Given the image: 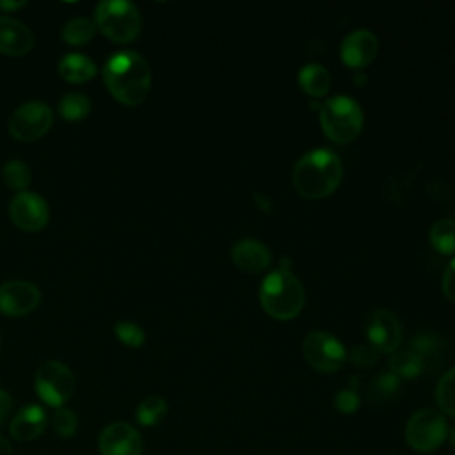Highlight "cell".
I'll use <instances>...</instances> for the list:
<instances>
[{
	"instance_id": "obj_22",
	"label": "cell",
	"mask_w": 455,
	"mask_h": 455,
	"mask_svg": "<svg viewBox=\"0 0 455 455\" xmlns=\"http://www.w3.org/2000/svg\"><path fill=\"white\" fill-rule=\"evenodd\" d=\"M389 370L396 377L414 379L425 370V363L414 350H407V352H398L391 355Z\"/></svg>"
},
{
	"instance_id": "obj_16",
	"label": "cell",
	"mask_w": 455,
	"mask_h": 455,
	"mask_svg": "<svg viewBox=\"0 0 455 455\" xmlns=\"http://www.w3.org/2000/svg\"><path fill=\"white\" fill-rule=\"evenodd\" d=\"M34 46L30 28L16 18L0 16V53L7 57H23Z\"/></svg>"
},
{
	"instance_id": "obj_37",
	"label": "cell",
	"mask_w": 455,
	"mask_h": 455,
	"mask_svg": "<svg viewBox=\"0 0 455 455\" xmlns=\"http://www.w3.org/2000/svg\"><path fill=\"white\" fill-rule=\"evenodd\" d=\"M0 354H2V339H0Z\"/></svg>"
},
{
	"instance_id": "obj_2",
	"label": "cell",
	"mask_w": 455,
	"mask_h": 455,
	"mask_svg": "<svg viewBox=\"0 0 455 455\" xmlns=\"http://www.w3.org/2000/svg\"><path fill=\"white\" fill-rule=\"evenodd\" d=\"M343 176V167L338 155L320 148L302 155L291 172L295 190L306 199H322L332 194Z\"/></svg>"
},
{
	"instance_id": "obj_10",
	"label": "cell",
	"mask_w": 455,
	"mask_h": 455,
	"mask_svg": "<svg viewBox=\"0 0 455 455\" xmlns=\"http://www.w3.org/2000/svg\"><path fill=\"white\" fill-rule=\"evenodd\" d=\"M9 217L23 231H39L48 224L50 210L46 201L34 192H18L9 203Z\"/></svg>"
},
{
	"instance_id": "obj_13",
	"label": "cell",
	"mask_w": 455,
	"mask_h": 455,
	"mask_svg": "<svg viewBox=\"0 0 455 455\" xmlns=\"http://www.w3.org/2000/svg\"><path fill=\"white\" fill-rule=\"evenodd\" d=\"M366 336L377 352L391 354L402 341V327L391 311L377 309L366 320Z\"/></svg>"
},
{
	"instance_id": "obj_24",
	"label": "cell",
	"mask_w": 455,
	"mask_h": 455,
	"mask_svg": "<svg viewBox=\"0 0 455 455\" xmlns=\"http://www.w3.org/2000/svg\"><path fill=\"white\" fill-rule=\"evenodd\" d=\"M91 112V101L85 94L69 92L59 101V114L66 121H82Z\"/></svg>"
},
{
	"instance_id": "obj_1",
	"label": "cell",
	"mask_w": 455,
	"mask_h": 455,
	"mask_svg": "<svg viewBox=\"0 0 455 455\" xmlns=\"http://www.w3.org/2000/svg\"><path fill=\"white\" fill-rule=\"evenodd\" d=\"M103 82L119 103L139 105L149 92L151 69L140 53L132 50L117 52L103 66Z\"/></svg>"
},
{
	"instance_id": "obj_17",
	"label": "cell",
	"mask_w": 455,
	"mask_h": 455,
	"mask_svg": "<svg viewBox=\"0 0 455 455\" xmlns=\"http://www.w3.org/2000/svg\"><path fill=\"white\" fill-rule=\"evenodd\" d=\"M231 259L240 270L252 272V274L267 270L272 263V256L267 245H263L254 238L238 240L231 247Z\"/></svg>"
},
{
	"instance_id": "obj_5",
	"label": "cell",
	"mask_w": 455,
	"mask_h": 455,
	"mask_svg": "<svg viewBox=\"0 0 455 455\" xmlns=\"http://www.w3.org/2000/svg\"><path fill=\"white\" fill-rule=\"evenodd\" d=\"M323 133L338 144L352 142L363 128V110L350 96H332L320 107Z\"/></svg>"
},
{
	"instance_id": "obj_20",
	"label": "cell",
	"mask_w": 455,
	"mask_h": 455,
	"mask_svg": "<svg viewBox=\"0 0 455 455\" xmlns=\"http://www.w3.org/2000/svg\"><path fill=\"white\" fill-rule=\"evenodd\" d=\"M430 245L444 256L455 254V220L453 219H441L430 228L428 235Z\"/></svg>"
},
{
	"instance_id": "obj_32",
	"label": "cell",
	"mask_w": 455,
	"mask_h": 455,
	"mask_svg": "<svg viewBox=\"0 0 455 455\" xmlns=\"http://www.w3.org/2000/svg\"><path fill=\"white\" fill-rule=\"evenodd\" d=\"M443 293L448 300L455 302V258L448 263L443 274Z\"/></svg>"
},
{
	"instance_id": "obj_3",
	"label": "cell",
	"mask_w": 455,
	"mask_h": 455,
	"mask_svg": "<svg viewBox=\"0 0 455 455\" xmlns=\"http://www.w3.org/2000/svg\"><path fill=\"white\" fill-rule=\"evenodd\" d=\"M304 288L286 268H277L265 275L259 286L261 307L275 320H291L304 307Z\"/></svg>"
},
{
	"instance_id": "obj_23",
	"label": "cell",
	"mask_w": 455,
	"mask_h": 455,
	"mask_svg": "<svg viewBox=\"0 0 455 455\" xmlns=\"http://www.w3.org/2000/svg\"><path fill=\"white\" fill-rule=\"evenodd\" d=\"M165 414H167V402L156 395L144 398L135 411L137 423L142 427L158 425L165 418Z\"/></svg>"
},
{
	"instance_id": "obj_29",
	"label": "cell",
	"mask_w": 455,
	"mask_h": 455,
	"mask_svg": "<svg viewBox=\"0 0 455 455\" xmlns=\"http://www.w3.org/2000/svg\"><path fill=\"white\" fill-rule=\"evenodd\" d=\"M398 389V377L393 373H382L380 377H377L370 387V396L373 400H387L389 396H393Z\"/></svg>"
},
{
	"instance_id": "obj_35",
	"label": "cell",
	"mask_w": 455,
	"mask_h": 455,
	"mask_svg": "<svg viewBox=\"0 0 455 455\" xmlns=\"http://www.w3.org/2000/svg\"><path fill=\"white\" fill-rule=\"evenodd\" d=\"M27 2H0V9L2 11H16L20 7H23Z\"/></svg>"
},
{
	"instance_id": "obj_21",
	"label": "cell",
	"mask_w": 455,
	"mask_h": 455,
	"mask_svg": "<svg viewBox=\"0 0 455 455\" xmlns=\"http://www.w3.org/2000/svg\"><path fill=\"white\" fill-rule=\"evenodd\" d=\"M94 34H96L94 21H91L89 18H82V16L73 18L60 30V36H62L64 43L71 44V46L87 44L94 37Z\"/></svg>"
},
{
	"instance_id": "obj_14",
	"label": "cell",
	"mask_w": 455,
	"mask_h": 455,
	"mask_svg": "<svg viewBox=\"0 0 455 455\" xmlns=\"http://www.w3.org/2000/svg\"><path fill=\"white\" fill-rule=\"evenodd\" d=\"M379 52V39L366 28H357L343 37L339 55L348 68L368 66Z\"/></svg>"
},
{
	"instance_id": "obj_12",
	"label": "cell",
	"mask_w": 455,
	"mask_h": 455,
	"mask_svg": "<svg viewBox=\"0 0 455 455\" xmlns=\"http://www.w3.org/2000/svg\"><path fill=\"white\" fill-rule=\"evenodd\" d=\"M41 300V291L28 281H5L0 284V313L5 316H25Z\"/></svg>"
},
{
	"instance_id": "obj_9",
	"label": "cell",
	"mask_w": 455,
	"mask_h": 455,
	"mask_svg": "<svg viewBox=\"0 0 455 455\" xmlns=\"http://www.w3.org/2000/svg\"><path fill=\"white\" fill-rule=\"evenodd\" d=\"M302 352H304L306 361L315 370L323 371V373L338 371L347 359V352H345V347L341 345V341L338 338H334L332 334L322 332V331L309 332L304 338Z\"/></svg>"
},
{
	"instance_id": "obj_31",
	"label": "cell",
	"mask_w": 455,
	"mask_h": 455,
	"mask_svg": "<svg viewBox=\"0 0 455 455\" xmlns=\"http://www.w3.org/2000/svg\"><path fill=\"white\" fill-rule=\"evenodd\" d=\"M350 359L354 361V364L357 366H370L375 363L377 359V350L370 345V347H355L350 352Z\"/></svg>"
},
{
	"instance_id": "obj_19",
	"label": "cell",
	"mask_w": 455,
	"mask_h": 455,
	"mask_svg": "<svg viewBox=\"0 0 455 455\" xmlns=\"http://www.w3.org/2000/svg\"><path fill=\"white\" fill-rule=\"evenodd\" d=\"M299 85L313 98H322L331 89V75L320 64H307L299 71Z\"/></svg>"
},
{
	"instance_id": "obj_11",
	"label": "cell",
	"mask_w": 455,
	"mask_h": 455,
	"mask_svg": "<svg viewBox=\"0 0 455 455\" xmlns=\"http://www.w3.org/2000/svg\"><path fill=\"white\" fill-rule=\"evenodd\" d=\"M100 455H142V437L126 421L108 423L98 437Z\"/></svg>"
},
{
	"instance_id": "obj_18",
	"label": "cell",
	"mask_w": 455,
	"mask_h": 455,
	"mask_svg": "<svg viewBox=\"0 0 455 455\" xmlns=\"http://www.w3.org/2000/svg\"><path fill=\"white\" fill-rule=\"evenodd\" d=\"M59 75L69 84H84L96 75V64L82 53H68L59 62Z\"/></svg>"
},
{
	"instance_id": "obj_27",
	"label": "cell",
	"mask_w": 455,
	"mask_h": 455,
	"mask_svg": "<svg viewBox=\"0 0 455 455\" xmlns=\"http://www.w3.org/2000/svg\"><path fill=\"white\" fill-rule=\"evenodd\" d=\"M52 428L57 435L60 437H71L75 435L76 428H78V418L71 409L66 407H59L53 414H52Z\"/></svg>"
},
{
	"instance_id": "obj_4",
	"label": "cell",
	"mask_w": 455,
	"mask_h": 455,
	"mask_svg": "<svg viewBox=\"0 0 455 455\" xmlns=\"http://www.w3.org/2000/svg\"><path fill=\"white\" fill-rule=\"evenodd\" d=\"M94 25L110 41L130 43L139 36L142 18L132 2L103 0L94 7Z\"/></svg>"
},
{
	"instance_id": "obj_6",
	"label": "cell",
	"mask_w": 455,
	"mask_h": 455,
	"mask_svg": "<svg viewBox=\"0 0 455 455\" xmlns=\"http://www.w3.org/2000/svg\"><path fill=\"white\" fill-rule=\"evenodd\" d=\"M448 437V425L444 416L435 409L416 411L405 425L407 444L421 453L437 450Z\"/></svg>"
},
{
	"instance_id": "obj_25",
	"label": "cell",
	"mask_w": 455,
	"mask_h": 455,
	"mask_svg": "<svg viewBox=\"0 0 455 455\" xmlns=\"http://www.w3.org/2000/svg\"><path fill=\"white\" fill-rule=\"evenodd\" d=\"M435 402L443 412L455 418V366L439 379L435 387Z\"/></svg>"
},
{
	"instance_id": "obj_28",
	"label": "cell",
	"mask_w": 455,
	"mask_h": 455,
	"mask_svg": "<svg viewBox=\"0 0 455 455\" xmlns=\"http://www.w3.org/2000/svg\"><path fill=\"white\" fill-rule=\"evenodd\" d=\"M114 332H116V336L119 338V341L123 345L132 347V348H139L146 341L144 331L133 322H117L114 325Z\"/></svg>"
},
{
	"instance_id": "obj_8",
	"label": "cell",
	"mask_w": 455,
	"mask_h": 455,
	"mask_svg": "<svg viewBox=\"0 0 455 455\" xmlns=\"http://www.w3.org/2000/svg\"><path fill=\"white\" fill-rule=\"evenodd\" d=\"M53 123L52 108L43 101L20 105L9 119V133L20 142H32L48 133Z\"/></svg>"
},
{
	"instance_id": "obj_15",
	"label": "cell",
	"mask_w": 455,
	"mask_h": 455,
	"mask_svg": "<svg viewBox=\"0 0 455 455\" xmlns=\"http://www.w3.org/2000/svg\"><path fill=\"white\" fill-rule=\"evenodd\" d=\"M48 423L46 411L37 403L23 405L9 423V434L18 443H28L39 437Z\"/></svg>"
},
{
	"instance_id": "obj_7",
	"label": "cell",
	"mask_w": 455,
	"mask_h": 455,
	"mask_svg": "<svg viewBox=\"0 0 455 455\" xmlns=\"http://www.w3.org/2000/svg\"><path fill=\"white\" fill-rule=\"evenodd\" d=\"M37 396L50 407H62L73 395L75 377L71 370L60 361L43 363L34 377Z\"/></svg>"
},
{
	"instance_id": "obj_30",
	"label": "cell",
	"mask_w": 455,
	"mask_h": 455,
	"mask_svg": "<svg viewBox=\"0 0 455 455\" xmlns=\"http://www.w3.org/2000/svg\"><path fill=\"white\" fill-rule=\"evenodd\" d=\"M334 405L339 412L350 414L359 407V395L354 389H341L334 398Z\"/></svg>"
},
{
	"instance_id": "obj_26",
	"label": "cell",
	"mask_w": 455,
	"mask_h": 455,
	"mask_svg": "<svg viewBox=\"0 0 455 455\" xmlns=\"http://www.w3.org/2000/svg\"><path fill=\"white\" fill-rule=\"evenodd\" d=\"M2 178L9 188L20 192H25L32 180L28 165L21 160H9L2 169Z\"/></svg>"
},
{
	"instance_id": "obj_33",
	"label": "cell",
	"mask_w": 455,
	"mask_h": 455,
	"mask_svg": "<svg viewBox=\"0 0 455 455\" xmlns=\"http://www.w3.org/2000/svg\"><path fill=\"white\" fill-rule=\"evenodd\" d=\"M12 411V398L5 389H0V425L9 418Z\"/></svg>"
},
{
	"instance_id": "obj_36",
	"label": "cell",
	"mask_w": 455,
	"mask_h": 455,
	"mask_svg": "<svg viewBox=\"0 0 455 455\" xmlns=\"http://www.w3.org/2000/svg\"><path fill=\"white\" fill-rule=\"evenodd\" d=\"M450 441H451V448H453V451H455V427H453V430H451V434H450Z\"/></svg>"
},
{
	"instance_id": "obj_34",
	"label": "cell",
	"mask_w": 455,
	"mask_h": 455,
	"mask_svg": "<svg viewBox=\"0 0 455 455\" xmlns=\"http://www.w3.org/2000/svg\"><path fill=\"white\" fill-rule=\"evenodd\" d=\"M0 455H14L11 443L0 434Z\"/></svg>"
}]
</instances>
